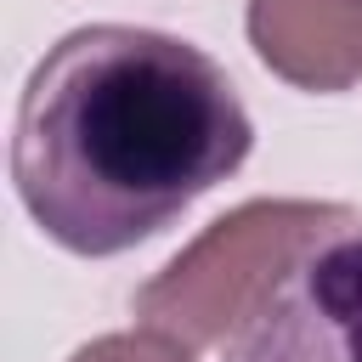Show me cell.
Here are the masks:
<instances>
[{
  "label": "cell",
  "instance_id": "3",
  "mask_svg": "<svg viewBox=\"0 0 362 362\" xmlns=\"http://www.w3.org/2000/svg\"><path fill=\"white\" fill-rule=\"evenodd\" d=\"M226 362H362V215L345 209L232 328Z\"/></svg>",
  "mask_w": 362,
  "mask_h": 362
},
{
  "label": "cell",
  "instance_id": "4",
  "mask_svg": "<svg viewBox=\"0 0 362 362\" xmlns=\"http://www.w3.org/2000/svg\"><path fill=\"white\" fill-rule=\"evenodd\" d=\"M249 45L300 90H351L362 79V0H249Z\"/></svg>",
  "mask_w": 362,
  "mask_h": 362
},
{
  "label": "cell",
  "instance_id": "5",
  "mask_svg": "<svg viewBox=\"0 0 362 362\" xmlns=\"http://www.w3.org/2000/svg\"><path fill=\"white\" fill-rule=\"evenodd\" d=\"M68 362H192V356H187L181 339L141 328V334H102L90 345H79Z\"/></svg>",
  "mask_w": 362,
  "mask_h": 362
},
{
  "label": "cell",
  "instance_id": "2",
  "mask_svg": "<svg viewBox=\"0 0 362 362\" xmlns=\"http://www.w3.org/2000/svg\"><path fill=\"white\" fill-rule=\"evenodd\" d=\"M334 221H345V204H311V198L238 204L198 243H187L153 283H141L130 311L141 328L170 334L187 351L221 345L260 305V294L300 260V249Z\"/></svg>",
  "mask_w": 362,
  "mask_h": 362
},
{
  "label": "cell",
  "instance_id": "1",
  "mask_svg": "<svg viewBox=\"0 0 362 362\" xmlns=\"http://www.w3.org/2000/svg\"><path fill=\"white\" fill-rule=\"evenodd\" d=\"M255 119L232 74L192 40L136 23L62 34L11 119V187L68 255L107 260L238 175Z\"/></svg>",
  "mask_w": 362,
  "mask_h": 362
}]
</instances>
